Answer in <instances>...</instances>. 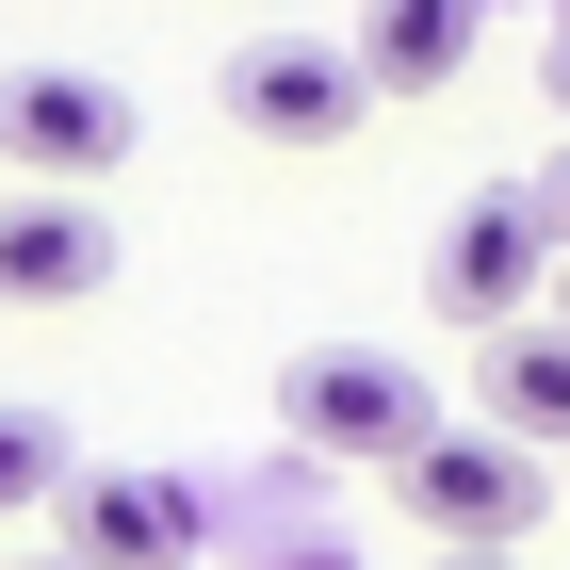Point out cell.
Returning <instances> with one entry per match:
<instances>
[{"label": "cell", "mask_w": 570, "mask_h": 570, "mask_svg": "<svg viewBox=\"0 0 570 570\" xmlns=\"http://www.w3.org/2000/svg\"><path fill=\"white\" fill-rule=\"evenodd\" d=\"M277 424H294L309 456H343V473H407L440 440V392L407 358H375V343H309L294 375H277Z\"/></svg>", "instance_id": "2"}, {"label": "cell", "mask_w": 570, "mask_h": 570, "mask_svg": "<svg viewBox=\"0 0 570 570\" xmlns=\"http://www.w3.org/2000/svg\"><path fill=\"white\" fill-rule=\"evenodd\" d=\"M456 66H473V0H375L358 17V82L375 98H440Z\"/></svg>", "instance_id": "9"}, {"label": "cell", "mask_w": 570, "mask_h": 570, "mask_svg": "<svg viewBox=\"0 0 570 570\" xmlns=\"http://www.w3.org/2000/svg\"><path fill=\"white\" fill-rule=\"evenodd\" d=\"M66 473H82V456H66V424L0 392V522H17V505H66Z\"/></svg>", "instance_id": "10"}, {"label": "cell", "mask_w": 570, "mask_h": 570, "mask_svg": "<svg viewBox=\"0 0 570 570\" xmlns=\"http://www.w3.org/2000/svg\"><path fill=\"white\" fill-rule=\"evenodd\" d=\"M82 294H115V213L98 196H0V309H82Z\"/></svg>", "instance_id": "7"}, {"label": "cell", "mask_w": 570, "mask_h": 570, "mask_svg": "<svg viewBox=\"0 0 570 570\" xmlns=\"http://www.w3.org/2000/svg\"><path fill=\"white\" fill-rule=\"evenodd\" d=\"M554 489H570V473H554Z\"/></svg>", "instance_id": "17"}, {"label": "cell", "mask_w": 570, "mask_h": 570, "mask_svg": "<svg viewBox=\"0 0 570 570\" xmlns=\"http://www.w3.org/2000/svg\"><path fill=\"white\" fill-rule=\"evenodd\" d=\"M294 570H358V554H294Z\"/></svg>", "instance_id": "14"}, {"label": "cell", "mask_w": 570, "mask_h": 570, "mask_svg": "<svg viewBox=\"0 0 570 570\" xmlns=\"http://www.w3.org/2000/svg\"><path fill=\"white\" fill-rule=\"evenodd\" d=\"M538 262H554L538 179H489V196H456V213H440L424 309H440V326H473V343H505V326H538Z\"/></svg>", "instance_id": "3"}, {"label": "cell", "mask_w": 570, "mask_h": 570, "mask_svg": "<svg viewBox=\"0 0 570 570\" xmlns=\"http://www.w3.org/2000/svg\"><path fill=\"white\" fill-rule=\"evenodd\" d=\"M66 570H196L213 554V505L196 473H66Z\"/></svg>", "instance_id": "6"}, {"label": "cell", "mask_w": 570, "mask_h": 570, "mask_svg": "<svg viewBox=\"0 0 570 570\" xmlns=\"http://www.w3.org/2000/svg\"><path fill=\"white\" fill-rule=\"evenodd\" d=\"M538 213H554V245H570V147H554V179H538Z\"/></svg>", "instance_id": "11"}, {"label": "cell", "mask_w": 570, "mask_h": 570, "mask_svg": "<svg viewBox=\"0 0 570 570\" xmlns=\"http://www.w3.org/2000/svg\"><path fill=\"white\" fill-rule=\"evenodd\" d=\"M554 115H570V33H554Z\"/></svg>", "instance_id": "12"}, {"label": "cell", "mask_w": 570, "mask_h": 570, "mask_svg": "<svg viewBox=\"0 0 570 570\" xmlns=\"http://www.w3.org/2000/svg\"><path fill=\"white\" fill-rule=\"evenodd\" d=\"M392 489H407V522H424L440 554H522V522L554 505V473H538L522 440H489V424H440Z\"/></svg>", "instance_id": "5"}, {"label": "cell", "mask_w": 570, "mask_h": 570, "mask_svg": "<svg viewBox=\"0 0 570 570\" xmlns=\"http://www.w3.org/2000/svg\"><path fill=\"white\" fill-rule=\"evenodd\" d=\"M473 392H489V440L570 456V326H505V343L473 358Z\"/></svg>", "instance_id": "8"}, {"label": "cell", "mask_w": 570, "mask_h": 570, "mask_svg": "<svg viewBox=\"0 0 570 570\" xmlns=\"http://www.w3.org/2000/svg\"><path fill=\"white\" fill-rule=\"evenodd\" d=\"M213 115L245 147H343L358 115H375V82H358V49H326V33H245L213 66Z\"/></svg>", "instance_id": "4"}, {"label": "cell", "mask_w": 570, "mask_h": 570, "mask_svg": "<svg viewBox=\"0 0 570 570\" xmlns=\"http://www.w3.org/2000/svg\"><path fill=\"white\" fill-rule=\"evenodd\" d=\"M440 570H505V554H440Z\"/></svg>", "instance_id": "13"}, {"label": "cell", "mask_w": 570, "mask_h": 570, "mask_svg": "<svg viewBox=\"0 0 570 570\" xmlns=\"http://www.w3.org/2000/svg\"><path fill=\"white\" fill-rule=\"evenodd\" d=\"M49 570H66V554H49Z\"/></svg>", "instance_id": "15"}, {"label": "cell", "mask_w": 570, "mask_h": 570, "mask_svg": "<svg viewBox=\"0 0 570 570\" xmlns=\"http://www.w3.org/2000/svg\"><path fill=\"white\" fill-rule=\"evenodd\" d=\"M554 326H570V309H554Z\"/></svg>", "instance_id": "16"}, {"label": "cell", "mask_w": 570, "mask_h": 570, "mask_svg": "<svg viewBox=\"0 0 570 570\" xmlns=\"http://www.w3.org/2000/svg\"><path fill=\"white\" fill-rule=\"evenodd\" d=\"M131 147H147V98L115 66H0V164L33 196H98Z\"/></svg>", "instance_id": "1"}]
</instances>
